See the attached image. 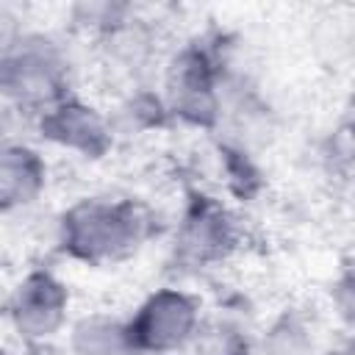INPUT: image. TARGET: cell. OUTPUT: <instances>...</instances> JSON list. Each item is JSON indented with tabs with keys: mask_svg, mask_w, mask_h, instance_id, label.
<instances>
[{
	"mask_svg": "<svg viewBox=\"0 0 355 355\" xmlns=\"http://www.w3.org/2000/svg\"><path fill=\"white\" fill-rule=\"evenodd\" d=\"M150 233V216L133 200L83 197L58 219V244L72 261L100 266L128 258Z\"/></svg>",
	"mask_w": 355,
	"mask_h": 355,
	"instance_id": "1",
	"label": "cell"
},
{
	"mask_svg": "<svg viewBox=\"0 0 355 355\" xmlns=\"http://www.w3.org/2000/svg\"><path fill=\"white\" fill-rule=\"evenodd\" d=\"M69 97V58L44 33H25L0 58V100L17 111H36Z\"/></svg>",
	"mask_w": 355,
	"mask_h": 355,
	"instance_id": "2",
	"label": "cell"
},
{
	"mask_svg": "<svg viewBox=\"0 0 355 355\" xmlns=\"http://www.w3.org/2000/svg\"><path fill=\"white\" fill-rule=\"evenodd\" d=\"M222 58L200 42L183 44L164 69V103L169 116L194 125L214 128L222 122Z\"/></svg>",
	"mask_w": 355,
	"mask_h": 355,
	"instance_id": "3",
	"label": "cell"
},
{
	"mask_svg": "<svg viewBox=\"0 0 355 355\" xmlns=\"http://www.w3.org/2000/svg\"><path fill=\"white\" fill-rule=\"evenodd\" d=\"M125 322L141 355H172L197 338L202 327L200 300L183 288L164 286L147 294Z\"/></svg>",
	"mask_w": 355,
	"mask_h": 355,
	"instance_id": "4",
	"label": "cell"
},
{
	"mask_svg": "<svg viewBox=\"0 0 355 355\" xmlns=\"http://www.w3.org/2000/svg\"><path fill=\"white\" fill-rule=\"evenodd\" d=\"M69 291L47 269H36L22 277L8 302V319L14 330L28 341H47L67 324Z\"/></svg>",
	"mask_w": 355,
	"mask_h": 355,
	"instance_id": "5",
	"label": "cell"
},
{
	"mask_svg": "<svg viewBox=\"0 0 355 355\" xmlns=\"http://www.w3.org/2000/svg\"><path fill=\"white\" fill-rule=\"evenodd\" d=\"M39 136L53 147L69 150L80 158H103L114 144L111 122L94 105L64 97L39 114Z\"/></svg>",
	"mask_w": 355,
	"mask_h": 355,
	"instance_id": "6",
	"label": "cell"
},
{
	"mask_svg": "<svg viewBox=\"0 0 355 355\" xmlns=\"http://www.w3.org/2000/svg\"><path fill=\"white\" fill-rule=\"evenodd\" d=\"M236 247V225L233 216L211 197H197L183 211L178 225L175 250L178 258L189 266H211Z\"/></svg>",
	"mask_w": 355,
	"mask_h": 355,
	"instance_id": "7",
	"label": "cell"
},
{
	"mask_svg": "<svg viewBox=\"0 0 355 355\" xmlns=\"http://www.w3.org/2000/svg\"><path fill=\"white\" fill-rule=\"evenodd\" d=\"M47 186L44 158L25 141L0 144V211L25 208L42 197Z\"/></svg>",
	"mask_w": 355,
	"mask_h": 355,
	"instance_id": "8",
	"label": "cell"
},
{
	"mask_svg": "<svg viewBox=\"0 0 355 355\" xmlns=\"http://www.w3.org/2000/svg\"><path fill=\"white\" fill-rule=\"evenodd\" d=\"M69 352L72 355H141L133 347L128 322L105 313H92L72 324Z\"/></svg>",
	"mask_w": 355,
	"mask_h": 355,
	"instance_id": "9",
	"label": "cell"
},
{
	"mask_svg": "<svg viewBox=\"0 0 355 355\" xmlns=\"http://www.w3.org/2000/svg\"><path fill=\"white\" fill-rule=\"evenodd\" d=\"M169 119V111H166V103L161 94L150 92V89H130L119 105L114 108V114L108 116L111 122V130L114 136L116 133H147V130H158L164 128Z\"/></svg>",
	"mask_w": 355,
	"mask_h": 355,
	"instance_id": "10",
	"label": "cell"
},
{
	"mask_svg": "<svg viewBox=\"0 0 355 355\" xmlns=\"http://www.w3.org/2000/svg\"><path fill=\"white\" fill-rule=\"evenodd\" d=\"M69 19L75 28L94 33V36H108L125 22L133 19V8L125 3H111V0H97V3H75L69 8Z\"/></svg>",
	"mask_w": 355,
	"mask_h": 355,
	"instance_id": "11",
	"label": "cell"
},
{
	"mask_svg": "<svg viewBox=\"0 0 355 355\" xmlns=\"http://www.w3.org/2000/svg\"><path fill=\"white\" fill-rule=\"evenodd\" d=\"M311 347L308 324L291 313L280 316L263 338V355H305Z\"/></svg>",
	"mask_w": 355,
	"mask_h": 355,
	"instance_id": "12",
	"label": "cell"
},
{
	"mask_svg": "<svg viewBox=\"0 0 355 355\" xmlns=\"http://www.w3.org/2000/svg\"><path fill=\"white\" fill-rule=\"evenodd\" d=\"M22 36H25L22 19H19L11 8L0 6V58H3L6 53H11Z\"/></svg>",
	"mask_w": 355,
	"mask_h": 355,
	"instance_id": "13",
	"label": "cell"
},
{
	"mask_svg": "<svg viewBox=\"0 0 355 355\" xmlns=\"http://www.w3.org/2000/svg\"><path fill=\"white\" fill-rule=\"evenodd\" d=\"M333 355H349V352H347V349H344V352H333Z\"/></svg>",
	"mask_w": 355,
	"mask_h": 355,
	"instance_id": "14",
	"label": "cell"
},
{
	"mask_svg": "<svg viewBox=\"0 0 355 355\" xmlns=\"http://www.w3.org/2000/svg\"><path fill=\"white\" fill-rule=\"evenodd\" d=\"M0 355H6V352H3V349H0Z\"/></svg>",
	"mask_w": 355,
	"mask_h": 355,
	"instance_id": "15",
	"label": "cell"
}]
</instances>
